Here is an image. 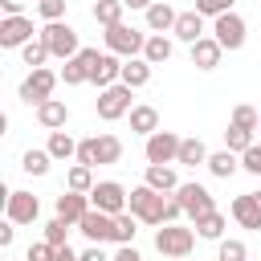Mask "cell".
I'll return each mask as SVG.
<instances>
[{
  "label": "cell",
  "instance_id": "6da1fadb",
  "mask_svg": "<svg viewBox=\"0 0 261 261\" xmlns=\"http://www.w3.org/2000/svg\"><path fill=\"white\" fill-rule=\"evenodd\" d=\"M126 208L143 220V224H163V208H167V192H155L151 184H139L130 188L126 196Z\"/></svg>",
  "mask_w": 261,
  "mask_h": 261
},
{
  "label": "cell",
  "instance_id": "7a4b0ae2",
  "mask_svg": "<svg viewBox=\"0 0 261 261\" xmlns=\"http://www.w3.org/2000/svg\"><path fill=\"white\" fill-rule=\"evenodd\" d=\"M37 37L49 45V57L69 61V57H77V53H82V45H77V29H73V24H65V20H45V29H41Z\"/></svg>",
  "mask_w": 261,
  "mask_h": 261
},
{
  "label": "cell",
  "instance_id": "3957f363",
  "mask_svg": "<svg viewBox=\"0 0 261 261\" xmlns=\"http://www.w3.org/2000/svg\"><path fill=\"white\" fill-rule=\"evenodd\" d=\"M155 249L163 257H188L196 249V232L184 228V224H159L155 228Z\"/></svg>",
  "mask_w": 261,
  "mask_h": 261
},
{
  "label": "cell",
  "instance_id": "277c9868",
  "mask_svg": "<svg viewBox=\"0 0 261 261\" xmlns=\"http://www.w3.org/2000/svg\"><path fill=\"white\" fill-rule=\"evenodd\" d=\"M98 118L102 122H118L122 114H130V86L126 82H114V86H106V90H98Z\"/></svg>",
  "mask_w": 261,
  "mask_h": 261
},
{
  "label": "cell",
  "instance_id": "5b68a950",
  "mask_svg": "<svg viewBox=\"0 0 261 261\" xmlns=\"http://www.w3.org/2000/svg\"><path fill=\"white\" fill-rule=\"evenodd\" d=\"M102 37H106V53H118V57H143L147 37H143L139 29H130V24H110Z\"/></svg>",
  "mask_w": 261,
  "mask_h": 261
},
{
  "label": "cell",
  "instance_id": "8992f818",
  "mask_svg": "<svg viewBox=\"0 0 261 261\" xmlns=\"http://www.w3.org/2000/svg\"><path fill=\"white\" fill-rule=\"evenodd\" d=\"M57 77H61V73H53V69H45V65H41V69H33V73L20 82V90H16V94H20V102H29V106H41L45 98H53V86H57Z\"/></svg>",
  "mask_w": 261,
  "mask_h": 261
},
{
  "label": "cell",
  "instance_id": "52a82bcc",
  "mask_svg": "<svg viewBox=\"0 0 261 261\" xmlns=\"http://www.w3.org/2000/svg\"><path fill=\"white\" fill-rule=\"evenodd\" d=\"M126 196H130V192H126L118 179H98V184L90 188V204L102 208V212H110V216L126 212Z\"/></svg>",
  "mask_w": 261,
  "mask_h": 261
},
{
  "label": "cell",
  "instance_id": "ba28073f",
  "mask_svg": "<svg viewBox=\"0 0 261 261\" xmlns=\"http://www.w3.org/2000/svg\"><path fill=\"white\" fill-rule=\"evenodd\" d=\"M179 135L175 130H155V135H147V143H143V155H147V163H175L179 159Z\"/></svg>",
  "mask_w": 261,
  "mask_h": 261
},
{
  "label": "cell",
  "instance_id": "9c48e42d",
  "mask_svg": "<svg viewBox=\"0 0 261 261\" xmlns=\"http://www.w3.org/2000/svg\"><path fill=\"white\" fill-rule=\"evenodd\" d=\"M171 196L184 204V216H192V220H200L204 212H212V208H216V204H212V192H208L204 184H179Z\"/></svg>",
  "mask_w": 261,
  "mask_h": 261
},
{
  "label": "cell",
  "instance_id": "30bf717a",
  "mask_svg": "<svg viewBox=\"0 0 261 261\" xmlns=\"http://www.w3.org/2000/svg\"><path fill=\"white\" fill-rule=\"evenodd\" d=\"M4 216H8L12 224H33V220L41 216V200H37L33 192H8V200H4Z\"/></svg>",
  "mask_w": 261,
  "mask_h": 261
},
{
  "label": "cell",
  "instance_id": "8fae6325",
  "mask_svg": "<svg viewBox=\"0 0 261 261\" xmlns=\"http://www.w3.org/2000/svg\"><path fill=\"white\" fill-rule=\"evenodd\" d=\"M212 37L224 49H241L245 45V20L237 12H220V16H212Z\"/></svg>",
  "mask_w": 261,
  "mask_h": 261
},
{
  "label": "cell",
  "instance_id": "7c38bea8",
  "mask_svg": "<svg viewBox=\"0 0 261 261\" xmlns=\"http://www.w3.org/2000/svg\"><path fill=\"white\" fill-rule=\"evenodd\" d=\"M77 228H82V237H86L90 245H102V241L114 237V216L102 212V208H90V212L77 220Z\"/></svg>",
  "mask_w": 261,
  "mask_h": 261
},
{
  "label": "cell",
  "instance_id": "4fadbf2b",
  "mask_svg": "<svg viewBox=\"0 0 261 261\" xmlns=\"http://www.w3.org/2000/svg\"><path fill=\"white\" fill-rule=\"evenodd\" d=\"M33 41V20L29 16H4L0 20V45L4 49H24Z\"/></svg>",
  "mask_w": 261,
  "mask_h": 261
},
{
  "label": "cell",
  "instance_id": "5bb4252c",
  "mask_svg": "<svg viewBox=\"0 0 261 261\" xmlns=\"http://www.w3.org/2000/svg\"><path fill=\"white\" fill-rule=\"evenodd\" d=\"M98 57H102L98 49H82L77 57H69V61H65L61 82H65V86H86V82H90V73H94V61H98Z\"/></svg>",
  "mask_w": 261,
  "mask_h": 261
},
{
  "label": "cell",
  "instance_id": "9a60e30c",
  "mask_svg": "<svg viewBox=\"0 0 261 261\" xmlns=\"http://www.w3.org/2000/svg\"><path fill=\"white\" fill-rule=\"evenodd\" d=\"M53 208H57V216H61V220L77 224V220H82L94 204H90V192H69V188H65V192L57 196V204H53Z\"/></svg>",
  "mask_w": 261,
  "mask_h": 261
},
{
  "label": "cell",
  "instance_id": "2e32d148",
  "mask_svg": "<svg viewBox=\"0 0 261 261\" xmlns=\"http://www.w3.org/2000/svg\"><path fill=\"white\" fill-rule=\"evenodd\" d=\"M220 57H224V45H220L216 37H200V41L192 45V65H196V69H216Z\"/></svg>",
  "mask_w": 261,
  "mask_h": 261
},
{
  "label": "cell",
  "instance_id": "e0dca14e",
  "mask_svg": "<svg viewBox=\"0 0 261 261\" xmlns=\"http://www.w3.org/2000/svg\"><path fill=\"white\" fill-rule=\"evenodd\" d=\"M90 82H94L98 90H106V86L122 82V61H118V53H102V57L94 61V73H90Z\"/></svg>",
  "mask_w": 261,
  "mask_h": 261
},
{
  "label": "cell",
  "instance_id": "ac0fdd59",
  "mask_svg": "<svg viewBox=\"0 0 261 261\" xmlns=\"http://www.w3.org/2000/svg\"><path fill=\"white\" fill-rule=\"evenodd\" d=\"M37 122H41L45 130H65V122H69V106H65L61 98H45V102L37 106Z\"/></svg>",
  "mask_w": 261,
  "mask_h": 261
},
{
  "label": "cell",
  "instance_id": "d6986e66",
  "mask_svg": "<svg viewBox=\"0 0 261 261\" xmlns=\"http://www.w3.org/2000/svg\"><path fill=\"white\" fill-rule=\"evenodd\" d=\"M204 20H208V16H200L196 8H192V12H179V16H175V29H171V33H175V37H179L184 45H196L200 37H208V33H204Z\"/></svg>",
  "mask_w": 261,
  "mask_h": 261
},
{
  "label": "cell",
  "instance_id": "ffe728a7",
  "mask_svg": "<svg viewBox=\"0 0 261 261\" xmlns=\"http://www.w3.org/2000/svg\"><path fill=\"white\" fill-rule=\"evenodd\" d=\"M232 216H237V224L241 228H261V204H257V196L253 192H245V196H237L232 200Z\"/></svg>",
  "mask_w": 261,
  "mask_h": 261
},
{
  "label": "cell",
  "instance_id": "44dd1931",
  "mask_svg": "<svg viewBox=\"0 0 261 261\" xmlns=\"http://www.w3.org/2000/svg\"><path fill=\"white\" fill-rule=\"evenodd\" d=\"M143 184H151L155 192H175L179 188V179H175V167L171 163H147V175H143Z\"/></svg>",
  "mask_w": 261,
  "mask_h": 261
},
{
  "label": "cell",
  "instance_id": "7402d4cb",
  "mask_svg": "<svg viewBox=\"0 0 261 261\" xmlns=\"http://www.w3.org/2000/svg\"><path fill=\"white\" fill-rule=\"evenodd\" d=\"M175 16H179V12H175L167 0H155V4L147 8V29H151V33H171V29H175Z\"/></svg>",
  "mask_w": 261,
  "mask_h": 261
},
{
  "label": "cell",
  "instance_id": "603a6c76",
  "mask_svg": "<svg viewBox=\"0 0 261 261\" xmlns=\"http://www.w3.org/2000/svg\"><path fill=\"white\" fill-rule=\"evenodd\" d=\"M151 69H155V65H151L147 57H126V61H122V82H126L130 90H139V86L151 82Z\"/></svg>",
  "mask_w": 261,
  "mask_h": 261
},
{
  "label": "cell",
  "instance_id": "cb8c5ba5",
  "mask_svg": "<svg viewBox=\"0 0 261 261\" xmlns=\"http://www.w3.org/2000/svg\"><path fill=\"white\" fill-rule=\"evenodd\" d=\"M130 130L143 135V139L155 135V130H159V110H155V106H130Z\"/></svg>",
  "mask_w": 261,
  "mask_h": 261
},
{
  "label": "cell",
  "instance_id": "d4e9b609",
  "mask_svg": "<svg viewBox=\"0 0 261 261\" xmlns=\"http://www.w3.org/2000/svg\"><path fill=\"white\" fill-rule=\"evenodd\" d=\"M204 167H208V171H212L216 179H228V175H232V171H237L241 163H237V151H228V147H224V151H212Z\"/></svg>",
  "mask_w": 261,
  "mask_h": 261
},
{
  "label": "cell",
  "instance_id": "484cf974",
  "mask_svg": "<svg viewBox=\"0 0 261 261\" xmlns=\"http://www.w3.org/2000/svg\"><path fill=\"white\" fill-rule=\"evenodd\" d=\"M135 232H139V216H135L130 208L118 212V216H114V237H110V241H114V245H135Z\"/></svg>",
  "mask_w": 261,
  "mask_h": 261
},
{
  "label": "cell",
  "instance_id": "4316f807",
  "mask_svg": "<svg viewBox=\"0 0 261 261\" xmlns=\"http://www.w3.org/2000/svg\"><path fill=\"white\" fill-rule=\"evenodd\" d=\"M45 151H49L53 159H77V143H73L65 130H49V143H45Z\"/></svg>",
  "mask_w": 261,
  "mask_h": 261
},
{
  "label": "cell",
  "instance_id": "83f0119b",
  "mask_svg": "<svg viewBox=\"0 0 261 261\" xmlns=\"http://www.w3.org/2000/svg\"><path fill=\"white\" fill-rule=\"evenodd\" d=\"M196 237H204V241H220L224 237V212H204L200 220H196Z\"/></svg>",
  "mask_w": 261,
  "mask_h": 261
},
{
  "label": "cell",
  "instance_id": "f1b7e54d",
  "mask_svg": "<svg viewBox=\"0 0 261 261\" xmlns=\"http://www.w3.org/2000/svg\"><path fill=\"white\" fill-rule=\"evenodd\" d=\"M143 57H147L151 65H163V61L171 57V41H167L163 33H151V37H147V45H143Z\"/></svg>",
  "mask_w": 261,
  "mask_h": 261
},
{
  "label": "cell",
  "instance_id": "f546056e",
  "mask_svg": "<svg viewBox=\"0 0 261 261\" xmlns=\"http://www.w3.org/2000/svg\"><path fill=\"white\" fill-rule=\"evenodd\" d=\"M253 135H257V130H245V126L228 122V130H224V147H228V151H237V155H245V151H249V147L257 143Z\"/></svg>",
  "mask_w": 261,
  "mask_h": 261
},
{
  "label": "cell",
  "instance_id": "4dcf8cb0",
  "mask_svg": "<svg viewBox=\"0 0 261 261\" xmlns=\"http://www.w3.org/2000/svg\"><path fill=\"white\" fill-rule=\"evenodd\" d=\"M175 163H184V167H200V163H208V147H204L200 139H184Z\"/></svg>",
  "mask_w": 261,
  "mask_h": 261
},
{
  "label": "cell",
  "instance_id": "1f68e13d",
  "mask_svg": "<svg viewBox=\"0 0 261 261\" xmlns=\"http://www.w3.org/2000/svg\"><path fill=\"white\" fill-rule=\"evenodd\" d=\"M122 0H98L94 4V20L102 24V29H110V24H122Z\"/></svg>",
  "mask_w": 261,
  "mask_h": 261
},
{
  "label": "cell",
  "instance_id": "d6a6232c",
  "mask_svg": "<svg viewBox=\"0 0 261 261\" xmlns=\"http://www.w3.org/2000/svg\"><path fill=\"white\" fill-rule=\"evenodd\" d=\"M49 163H53V155H49V151H37V147H29V151L20 155V167H24L29 175H45Z\"/></svg>",
  "mask_w": 261,
  "mask_h": 261
},
{
  "label": "cell",
  "instance_id": "836d02e7",
  "mask_svg": "<svg viewBox=\"0 0 261 261\" xmlns=\"http://www.w3.org/2000/svg\"><path fill=\"white\" fill-rule=\"evenodd\" d=\"M65 188H69V192H90V188H94V167L73 163V167H69V175H65Z\"/></svg>",
  "mask_w": 261,
  "mask_h": 261
},
{
  "label": "cell",
  "instance_id": "e575fe53",
  "mask_svg": "<svg viewBox=\"0 0 261 261\" xmlns=\"http://www.w3.org/2000/svg\"><path fill=\"white\" fill-rule=\"evenodd\" d=\"M216 261H249V249H245V241L220 237V241H216Z\"/></svg>",
  "mask_w": 261,
  "mask_h": 261
},
{
  "label": "cell",
  "instance_id": "d590c367",
  "mask_svg": "<svg viewBox=\"0 0 261 261\" xmlns=\"http://www.w3.org/2000/svg\"><path fill=\"white\" fill-rule=\"evenodd\" d=\"M122 159V139L118 135H98V163H118Z\"/></svg>",
  "mask_w": 261,
  "mask_h": 261
},
{
  "label": "cell",
  "instance_id": "8d00e7d4",
  "mask_svg": "<svg viewBox=\"0 0 261 261\" xmlns=\"http://www.w3.org/2000/svg\"><path fill=\"white\" fill-rule=\"evenodd\" d=\"M20 57H24V65H33V69H41L45 65V57H49V45L41 41V37H33L24 49H20Z\"/></svg>",
  "mask_w": 261,
  "mask_h": 261
},
{
  "label": "cell",
  "instance_id": "74e56055",
  "mask_svg": "<svg viewBox=\"0 0 261 261\" xmlns=\"http://www.w3.org/2000/svg\"><path fill=\"white\" fill-rule=\"evenodd\" d=\"M232 122L245 126V130H257L261 126V110H253L249 102H241V106H232Z\"/></svg>",
  "mask_w": 261,
  "mask_h": 261
},
{
  "label": "cell",
  "instance_id": "f35d334b",
  "mask_svg": "<svg viewBox=\"0 0 261 261\" xmlns=\"http://www.w3.org/2000/svg\"><path fill=\"white\" fill-rule=\"evenodd\" d=\"M53 257H57V245L53 241H33L29 253H24V261H53Z\"/></svg>",
  "mask_w": 261,
  "mask_h": 261
},
{
  "label": "cell",
  "instance_id": "ab89813d",
  "mask_svg": "<svg viewBox=\"0 0 261 261\" xmlns=\"http://www.w3.org/2000/svg\"><path fill=\"white\" fill-rule=\"evenodd\" d=\"M65 232H69V220H61V216H53V220L45 224V241H53V245H69Z\"/></svg>",
  "mask_w": 261,
  "mask_h": 261
},
{
  "label": "cell",
  "instance_id": "60d3db41",
  "mask_svg": "<svg viewBox=\"0 0 261 261\" xmlns=\"http://www.w3.org/2000/svg\"><path fill=\"white\" fill-rule=\"evenodd\" d=\"M237 0H196V12L200 16H220V12H232Z\"/></svg>",
  "mask_w": 261,
  "mask_h": 261
},
{
  "label": "cell",
  "instance_id": "b9f144b4",
  "mask_svg": "<svg viewBox=\"0 0 261 261\" xmlns=\"http://www.w3.org/2000/svg\"><path fill=\"white\" fill-rule=\"evenodd\" d=\"M77 163H86V167H94V163H98V135L77 143Z\"/></svg>",
  "mask_w": 261,
  "mask_h": 261
},
{
  "label": "cell",
  "instance_id": "7bdbcfd3",
  "mask_svg": "<svg viewBox=\"0 0 261 261\" xmlns=\"http://www.w3.org/2000/svg\"><path fill=\"white\" fill-rule=\"evenodd\" d=\"M37 12H41V20H61L65 16V0H37Z\"/></svg>",
  "mask_w": 261,
  "mask_h": 261
},
{
  "label": "cell",
  "instance_id": "ee69618b",
  "mask_svg": "<svg viewBox=\"0 0 261 261\" xmlns=\"http://www.w3.org/2000/svg\"><path fill=\"white\" fill-rule=\"evenodd\" d=\"M241 167H245L249 175H261V143H253V147L241 155Z\"/></svg>",
  "mask_w": 261,
  "mask_h": 261
},
{
  "label": "cell",
  "instance_id": "f6af8a7d",
  "mask_svg": "<svg viewBox=\"0 0 261 261\" xmlns=\"http://www.w3.org/2000/svg\"><path fill=\"white\" fill-rule=\"evenodd\" d=\"M0 8H4V16H24L29 0H0Z\"/></svg>",
  "mask_w": 261,
  "mask_h": 261
},
{
  "label": "cell",
  "instance_id": "bcb514c9",
  "mask_svg": "<svg viewBox=\"0 0 261 261\" xmlns=\"http://www.w3.org/2000/svg\"><path fill=\"white\" fill-rule=\"evenodd\" d=\"M110 261H143V257H139V249H135V245H118V253H114Z\"/></svg>",
  "mask_w": 261,
  "mask_h": 261
},
{
  "label": "cell",
  "instance_id": "7dc6e473",
  "mask_svg": "<svg viewBox=\"0 0 261 261\" xmlns=\"http://www.w3.org/2000/svg\"><path fill=\"white\" fill-rule=\"evenodd\" d=\"M12 237H16V224H12V220H4V224H0V249H8V245H12Z\"/></svg>",
  "mask_w": 261,
  "mask_h": 261
},
{
  "label": "cell",
  "instance_id": "c3c4849f",
  "mask_svg": "<svg viewBox=\"0 0 261 261\" xmlns=\"http://www.w3.org/2000/svg\"><path fill=\"white\" fill-rule=\"evenodd\" d=\"M82 261H110V257L102 253V245H90V249L82 253Z\"/></svg>",
  "mask_w": 261,
  "mask_h": 261
},
{
  "label": "cell",
  "instance_id": "681fc988",
  "mask_svg": "<svg viewBox=\"0 0 261 261\" xmlns=\"http://www.w3.org/2000/svg\"><path fill=\"white\" fill-rule=\"evenodd\" d=\"M53 261H82V253H73L69 245H57V257Z\"/></svg>",
  "mask_w": 261,
  "mask_h": 261
},
{
  "label": "cell",
  "instance_id": "f907efd6",
  "mask_svg": "<svg viewBox=\"0 0 261 261\" xmlns=\"http://www.w3.org/2000/svg\"><path fill=\"white\" fill-rule=\"evenodd\" d=\"M122 4H126V8H143V12H147V8L155 4V0H122Z\"/></svg>",
  "mask_w": 261,
  "mask_h": 261
},
{
  "label": "cell",
  "instance_id": "816d5d0a",
  "mask_svg": "<svg viewBox=\"0 0 261 261\" xmlns=\"http://www.w3.org/2000/svg\"><path fill=\"white\" fill-rule=\"evenodd\" d=\"M253 196H257V204H261V192H253Z\"/></svg>",
  "mask_w": 261,
  "mask_h": 261
},
{
  "label": "cell",
  "instance_id": "f5cc1de1",
  "mask_svg": "<svg viewBox=\"0 0 261 261\" xmlns=\"http://www.w3.org/2000/svg\"><path fill=\"white\" fill-rule=\"evenodd\" d=\"M257 130H261V126H257Z\"/></svg>",
  "mask_w": 261,
  "mask_h": 261
}]
</instances>
